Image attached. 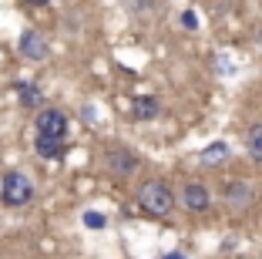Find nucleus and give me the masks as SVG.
I'll return each instance as SVG.
<instances>
[{
  "mask_svg": "<svg viewBox=\"0 0 262 259\" xmlns=\"http://www.w3.org/2000/svg\"><path fill=\"white\" fill-rule=\"evenodd\" d=\"M37 155L40 158H61L64 155V138H40L37 135Z\"/></svg>",
  "mask_w": 262,
  "mask_h": 259,
  "instance_id": "nucleus-9",
  "label": "nucleus"
},
{
  "mask_svg": "<svg viewBox=\"0 0 262 259\" xmlns=\"http://www.w3.org/2000/svg\"><path fill=\"white\" fill-rule=\"evenodd\" d=\"M24 4H31V7H47L51 0H24Z\"/></svg>",
  "mask_w": 262,
  "mask_h": 259,
  "instance_id": "nucleus-16",
  "label": "nucleus"
},
{
  "mask_svg": "<svg viewBox=\"0 0 262 259\" xmlns=\"http://www.w3.org/2000/svg\"><path fill=\"white\" fill-rule=\"evenodd\" d=\"M246 145H249V155H252L255 162H262V125H252V128H249Z\"/></svg>",
  "mask_w": 262,
  "mask_h": 259,
  "instance_id": "nucleus-11",
  "label": "nucleus"
},
{
  "mask_svg": "<svg viewBox=\"0 0 262 259\" xmlns=\"http://www.w3.org/2000/svg\"><path fill=\"white\" fill-rule=\"evenodd\" d=\"M17 101H20L24 108H40V105H44V91H40L37 84L20 81V84H17Z\"/></svg>",
  "mask_w": 262,
  "mask_h": 259,
  "instance_id": "nucleus-8",
  "label": "nucleus"
},
{
  "mask_svg": "<svg viewBox=\"0 0 262 259\" xmlns=\"http://www.w3.org/2000/svg\"><path fill=\"white\" fill-rule=\"evenodd\" d=\"M225 155H229V145H225V142H215V145H208L205 152H202V162H222Z\"/></svg>",
  "mask_w": 262,
  "mask_h": 259,
  "instance_id": "nucleus-12",
  "label": "nucleus"
},
{
  "mask_svg": "<svg viewBox=\"0 0 262 259\" xmlns=\"http://www.w3.org/2000/svg\"><path fill=\"white\" fill-rule=\"evenodd\" d=\"M259 47H262V31H259Z\"/></svg>",
  "mask_w": 262,
  "mask_h": 259,
  "instance_id": "nucleus-18",
  "label": "nucleus"
},
{
  "mask_svg": "<svg viewBox=\"0 0 262 259\" xmlns=\"http://www.w3.org/2000/svg\"><path fill=\"white\" fill-rule=\"evenodd\" d=\"M162 259H185L182 252H168V256H162Z\"/></svg>",
  "mask_w": 262,
  "mask_h": 259,
  "instance_id": "nucleus-17",
  "label": "nucleus"
},
{
  "mask_svg": "<svg viewBox=\"0 0 262 259\" xmlns=\"http://www.w3.org/2000/svg\"><path fill=\"white\" fill-rule=\"evenodd\" d=\"M104 165H108V172L111 175H131V172H138V155L131 152V148H124V145H115V148H108V155H104Z\"/></svg>",
  "mask_w": 262,
  "mask_h": 259,
  "instance_id": "nucleus-5",
  "label": "nucleus"
},
{
  "mask_svg": "<svg viewBox=\"0 0 262 259\" xmlns=\"http://www.w3.org/2000/svg\"><path fill=\"white\" fill-rule=\"evenodd\" d=\"M0 198H4V206H10V209H24L34 198V182L24 175V172H7L4 182H0Z\"/></svg>",
  "mask_w": 262,
  "mask_h": 259,
  "instance_id": "nucleus-2",
  "label": "nucleus"
},
{
  "mask_svg": "<svg viewBox=\"0 0 262 259\" xmlns=\"http://www.w3.org/2000/svg\"><path fill=\"white\" fill-rule=\"evenodd\" d=\"M158 111H162L158 98H151V94H138V98H135V108H131V118H135V122H155Z\"/></svg>",
  "mask_w": 262,
  "mask_h": 259,
  "instance_id": "nucleus-7",
  "label": "nucleus"
},
{
  "mask_svg": "<svg viewBox=\"0 0 262 259\" xmlns=\"http://www.w3.org/2000/svg\"><path fill=\"white\" fill-rule=\"evenodd\" d=\"M225 195H229V202H232V206H246V202H252V189H249L246 182L229 185V189H225Z\"/></svg>",
  "mask_w": 262,
  "mask_h": 259,
  "instance_id": "nucleus-10",
  "label": "nucleus"
},
{
  "mask_svg": "<svg viewBox=\"0 0 262 259\" xmlns=\"http://www.w3.org/2000/svg\"><path fill=\"white\" fill-rule=\"evenodd\" d=\"M182 24H185L188 31H195V27H199V17H195L192 10H185V14H182Z\"/></svg>",
  "mask_w": 262,
  "mask_h": 259,
  "instance_id": "nucleus-14",
  "label": "nucleus"
},
{
  "mask_svg": "<svg viewBox=\"0 0 262 259\" xmlns=\"http://www.w3.org/2000/svg\"><path fill=\"white\" fill-rule=\"evenodd\" d=\"M182 202H185L188 212H208V206H212V195H208V189L202 182H188L185 189H182Z\"/></svg>",
  "mask_w": 262,
  "mask_h": 259,
  "instance_id": "nucleus-6",
  "label": "nucleus"
},
{
  "mask_svg": "<svg viewBox=\"0 0 262 259\" xmlns=\"http://www.w3.org/2000/svg\"><path fill=\"white\" fill-rule=\"evenodd\" d=\"M68 114L61 108H40L37 111V135L40 138H68Z\"/></svg>",
  "mask_w": 262,
  "mask_h": 259,
  "instance_id": "nucleus-3",
  "label": "nucleus"
},
{
  "mask_svg": "<svg viewBox=\"0 0 262 259\" xmlns=\"http://www.w3.org/2000/svg\"><path fill=\"white\" fill-rule=\"evenodd\" d=\"M81 222H84L88 229H94V232L108 226V219H104V212H94V209H91V212H84V215H81Z\"/></svg>",
  "mask_w": 262,
  "mask_h": 259,
  "instance_id": "nucleus-13",
  "label": "nucleus"
},
{
  "mask_svg": "<svg viewBox=\"0 0 262 259\" xmlns=\"http://www.w3.org/2000/svg\"><path fill=\"white\" fill-rule=\"evenodd\" d=\"M81 114H84V122H91V125H98V122H101V118H94L98 111H94L91 105H84V108H81Z\"/></svg>",
  "mask_w": 262,
  "mask_h": 259,
  "instance_id": "nucleus-15",
  "label": "nucleus"
},
{
  "mask_svg": "<svg viewBox=\"0 0 262 259\" xmlns=\"http://www.w3.org/2000/svg\"><path fill=\"white\" fill-rule=\"evenodd\" d=\"M17 51H20V57H27V61H44L47 54H51V47H47V41H44L40 31L24 27L20 37H17Z\"/></svg>",
  "mask_w": 262,
  "mask_h": 259,
  "instance_id": "nucleus-4",
  "label": "nucleus"
},
{
  "mask_svg": "<svg viewBox=\"0 0 262 259\" xmlns=\"http://www.w3.org/2000/svg\"><path fill=\"white\" fill-rule=\"evenodd\" d=\"M138 206L148 215H168L175 209V192L162 182V178H148L138 185Z\"/></svg>",
  "mask_w": 262,
  "mask_h": 259,
  "instance_id": "nucleus-1",
  "label": "nucleus"
}]
</instances>
